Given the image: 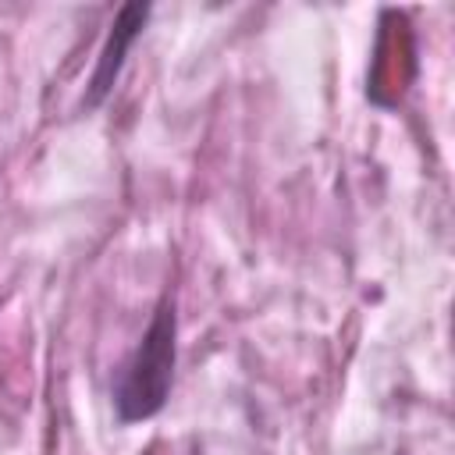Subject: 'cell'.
I'll return each instance as SVG.
<instances>
[{
	"label": "cell",
	"mask_w": 455,
	"mask_h": 455,
	"mask_svg": "<svg viewBox=\"0 0 455 455\" xmlns=\"http://www.w3.org/2000/svg\"><path fill=\"white\" fill-rule=\"evenodd\" d=\"M174 370H178V299L171 288H164L139 341L114 373V387H110L114 419L121 427H135L160 416L164 405L171 402Z\"/></svg>",
	"instance_id": "1"
},
{
	"label": "cell",
	"mask_w": 455,
	"mask_h": 455,
	"mask_svg": "<svg viewBox=\"0 0 455 455\" xmlns=\"http://www.w3.org/2000/svg\"><path fill=\"white\" fill-rule=\"evenodd\" d=\"M149 18H153V4H142V0H128V4H121V7L114 11V18H110V25H107V36H103V43H100V53H96V60H92L85 92H82V100H78V110H82V114H92V110H100V107L110 100V92L117 89L121 71H124V64H128V53H132V46L142 39Z\"/></svg>",
	"instance_id": "2"
}]
</instances>
